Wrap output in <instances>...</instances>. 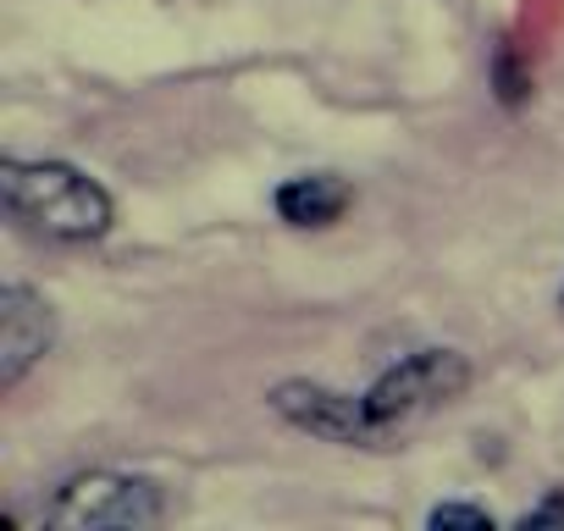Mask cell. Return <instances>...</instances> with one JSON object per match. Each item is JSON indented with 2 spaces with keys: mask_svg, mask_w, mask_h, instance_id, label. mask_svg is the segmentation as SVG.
I'll list each match as a JSON object with an SVG mask.
<instances>
[{
  "mask_svg": "<svg viewBox=\"0 0 564 531\" xmlns=\"http://www.w3.org/2000/svg\"><path fill=\"white\" fill-rule=\"evenodd\" d=\"M470 382V366L454 349H421L410 360H399L388 377H377V388L366 393V415L377 443H388L393 432H410L415 421H426L437 404H454Z\"/></svg>",
  "mask_w": 564,
  "mask_h": 531,
  "instance_id": "obj_2",
  "label": "cell"
},
{
  "mask_svg": "<svg viewBox=\"0 0 564 531\" xmlns=\"http://www.w3.org/2000/svg\"><path fill=\"white\" fill-rule=\"evenodd\" d=\"M0 194L18 221L62 243H89L111 227V194L67 161H7Z\"/></svg>",
  "mask_w": 564,
  "mask_h": 531,
  "instance_id": "obj_1",
  "label": "cell"
},
{
  "mask_svg": "<svg viewBox=\"0 0 564 531\" xmlns=\"http://www.w3.org/2000/svg\"><path fill=\"white\" fill-rule=\"evenodd\" d=\"M271 410L282 421H294L300 432L327 437V443H366V448H377L366 399H349V393H333V388H316V382H282L271 393Z\"/></svg>",
  "mask_w": 564,
  "mask_h": 531,
  "instance_id": "obj_4",
  "label": "cell"
},
{
  "mask_svg": "<svg viewBox=\"0 0 564 531\" xmlns=\"http://www.w3.org/2000/svg\"><path fill=\"white\" fill-rule=\"evenodd\" d=\"M161 514H166L161 487L144 476H117V470L73 476L45 509L56 531H139V525H155Z\"/></svg>",
  "mask_w": 564,
  "mask_h": 531,
  "instance_id": "obj_3",
  "label": "cell"
},
{
  "mask_svg": "<svg viewBox=\"0 0 564 531\" xmlns=\"http://www.w3.org/2000/svg\"><path fill=\"white\" fill-rule=\"evenodd\" d=\"M426 525H432V531H443V525H476V531H492V514L476 509V503H437V509L426 514Z\"/></svg>",
  "mask_w": 564,
  "mask_h": 531,
  "instance_id": "obj_7",
  "label": "cell"
},
{
  "mask_svg": "<svg viewBox=\"0 0 564 531\" xmlns=\"http://www.w3.org/2000/svg\"><path fill=\"white\" fill-rule=\"evenodd\" d=\"M349 183L333 177V172H316V177H289L276 188V216L294 221V227H327L349 210Z\"/></svg>",
  "mask_w": 564,
  "mask_h": 531,
  "instance_id": "obj_6",
  "label": "cell"
},
{
  "mask_svg": "<svg viewBox=\"0 0 564 531\" xmlns=\"http://www.w3.org/2000/svg\"><path fill=\"white\" fill-rule=\"evenodd\" d=\"M51 311L34 289H7L0 294V388H18L29 366L51 349Z\"/></svg>",
  "mask_w": 564,
  "mask_h": 531,
  "instance_id": "obj_5",
  "label": "cell"
},
{
  "mask_svg": "<svg viewBox=\"0 0 564 531\" xmlns=\"http://www.w3.org/2000/svg\"><path fill=\"white\" fill-rule=\"evenodd\" d=\"M547 520H564V492H553L542 509H531V514H520V525H547Z\"/></svg>",
  "mask_w": 564,
  "mask_h": 531,
  "instance_id": "obj_8",
  "label": "cell"
}]
</instances>
